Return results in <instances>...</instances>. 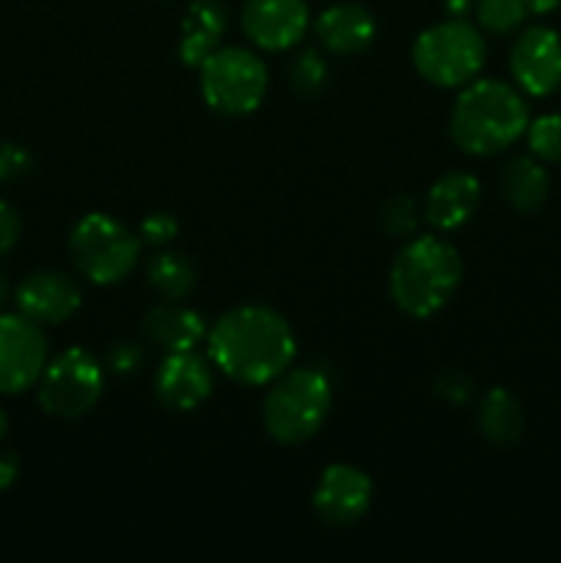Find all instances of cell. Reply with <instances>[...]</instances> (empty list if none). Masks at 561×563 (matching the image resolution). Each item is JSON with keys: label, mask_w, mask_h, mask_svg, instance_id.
<instances>
[{"label": "cell", "mask_w": 561, "mask_h": 563, "mask_svg": "<svg viewBox=\"0 0 561 563\" xmlns=\"http://www.w3.org/2000/svg\"><path fill=\"white\" fill-rule=\"evenodd\" d=\"M143 333L154 346L168 355V352L196 350L209 335L207 319L193 308L179 306V300H165L154 306L143 319Z\"/></svg>", "instance_id": "obj_17"}, {"label": "cell", "mask_w": 561, "mask_h": 563, "mask_svg": "<svg viewBox=\"0 0 561 563\" xmlns=\"http://www.w3.org/2000/svg\"><path fill=\"white\" fill-rule=\"evenodd\" d=\"M424 218V209L418 207V201L413 196H399L391 198L383 207V229L388 231L391 236H413L416 234L418 223Z\"/></svg>", "instance_id": "obj_25"}, {"label": "cell", "mask_w": 561, "mask_h": 563, "mask_svg": "<svg viewBox=\"0 0 561 563\" xmlns=\"http://www.w3.org/2000/svg\"><path fill=\"white\" fill-rule=\"evenodd\" d=\"M143 253L141 234L110 214L91 212L69 234V256L77 273L97 286H113L138 267Z\"/></svg>", "instance_id": "obj_6"}, {"label": "cell", "mask_w": 561, "mask_h": 563, "mask_svg": "<svg viewBox=\"0 0 561 563\" xmlns=\"http://www.w3.org/2000/svg\"><path fill=\"white\" fill-rule=\"evenodd\" d=\"M482 201V185L465 170L443 174L424 198V220L438 231H454L476 214Z\"/></svg>", "instance_id": "obj_15"}, {"label": "cell", "mask_w": 561, "mask_h": 563, "mask_svg": "<svg viewBox=\"0 0 561 563\" xmlns=\"http://www.w3.org/2000/svg\"><path fill=\"white\" fill-rule=\"evenodd\" d=\"M16 476H20V462H16V456L11 451H0V493H6L16 482Z\"/></svg>", "instance_id": "obj_31"}, {"label": "cell", "mask_w": 561, "mask_h": 563, "mask_svg": "<svg viewBox=\"0 0 561 563\" xmlns=\"http://www.w3.org/2000/svg\"><path fill=\"white\" fill-rule=\"evenodd\" d=\"M328 60H324V55L319 53V49L308 47L292 58L289 82L297 93H302V97H317V93L328 86Z\"/></svg>", "instance_id": "obj_22"}, {"label": "cell", "mask_w": 561, "mask_h": 563, "mask_svg": "<svg viewBox=\"0 0 561 563\" xmlns=\"http://www.w3.org/2000/svg\"><path fill=\"white\" fill-rule=\"evenodd\" d=\"M82 306L80 286L64 273L42 269L16 286V308L36 324H61Z\"/></svg>", "instance_id": "obj_14"}, {"label": "cell", "mask_w": 561, "mask_h": 563, "mask_svg": "<svg viewBox=\"0 0 561 563\" xmlns=\"http://www.w3.org/2000/svg\"><path fill=\"white\" fill-rule=\"evenodd\" d=\"M6 432H9V416H6V410L0 407V440L6 438Z\"/></svg>", "instance_id": "obj_35"}, {"label": "cell", "mask_w": 561, "mask_h": 563, "mask_svg": "<svg viewBox=\"0 0 561 563\" xmlns=\"http://www.w3.org/2000/svg\"><path fill=\"white\" fill-rule=\"evenodd\" d=\"M479 25L490 33H512L522 25L528 9L522 0H479L476 3Z\"/></svg>", "instance_id": "obj_23"}, {"label": "cell", "mask_w": 561, "mask_h": 563, "mask_svg": "<svg viewBox=\"0 0 561 563\" xmlns=\"http://www.w3.org/2000/svg\"><path fill=\"white\" fill-rule=\"evenodd\" d=\"M36 385L44 412L55 418H80L102 399L105 368L91 352L72 346L47 361Z\"/></svg>", "instance_id": "obj_8"}, {"label": "cell", "mask_w": 561, "mask_h": 563, "mask_svg": "<svg viewBox=\"0 0 561 563\" xmlns=\"http://www.w3.org/2000/svg\"><path fill=\"white\" fill-rule=\"evenodd\" d=\"M201 97L220 115H248L264 102L270 71L256 53L218 47L201 66Z\"/></svg>", "instance_id": "obj_7"}, {"label": "cell", "mask_w": 561, "mask_h": 563, "mask_svg": "<svg viewBox=\"0 0 561 563\" xmlns=\"http://www.w3.org/2000/svg\"><path fill=\"white\" fill-rule=\"evenodd\" d=\"M528 146L542 163H561V113L539 115L528 121Z\"/></svg>", "instance_id": "obj_24"}, {"label": "cell", "mask_w": 561, "mask_h": 563, "mask_svg": "<svg viewBox=\"0 0 561 563\" xmlns=\"http://www.w3.org/2000/svg\"><path fill=\"white\" fill-rule=\"evenodd\" d=\"M487 60V42L468 20H449L429 25L413 44V66L427 82L438 88H462L476 80Z\"/></svg>", "instance_id": "obj_5"}, {"label": "cell", "mask_w": 561, "mask_h": 563, "mask_svg": "<svg viewBox=\"0 0 561 563\" xmlns=\"http://www.w3.org/2000/svg\"><path fill=\"white\" fill-rule=\"evenodd\" d=\"M462 280V258L440 236H413L388 273L391 300L413 319L435 317L454 297Z\"/></svg>", "instance_id": "obj_3"}, {"label": "cell", "mask_w": 561, "mask_h": 563, "mask_svg": "<svg viewBox=\"0 0 561 563\" xmlns=\"http://www.w3.org/2000/svg\"><path fill=\"white\" fill-rule=\"evenodd\" d=\"M47 366V339L42 324L22 313L0 317V394L16 396L38 383Z\"/></svg>", "instance_id": "obj_9"}, {"label": "cell", "mask_w": 561, "mask_h": 563, "mask_svg": "<svg viewBox=\"0 0 561 563\" xmlns=\"http://www.w3.org/2000/svg\"><path fill=\"white\" fill-rule=\"evenodd\" d=\"M330 405L333 388L319 368H286L264 396V432L280 445L306 443L328 421Z\"/></svg>", "instance_id": "obj_4"}, {"label": "cell", "mask_w": 561, "mask_h": 563, "mask_svg": "<svg viewBox=\"0 0 561 563\" xmlns=\"http://www.w3.org/2000/svg\"><path fill=\"white\" fill-rule=\"evenodd\" d=\"M33 170V157L20 143H0V185L25 179Z\"/></svg>", "instance_id": "obj_26"}, {"label": "cell", "mask_w": 561, "mask_h": 563, "mask_svg": "<svg viewBox=\"0 0 561 563\" xmlns=\"http://www.w3.org/2000/svg\"><path fill=\"white\" fill-rule=\"evenodd\" d=\"M501 190H504L506 203L512 209H517L522 214L537 212L548 201L550 176L537 157H515L504 168Z\"/></svg>", "instance_id": "obj_20"}, {"label": "cell", "mask_w": 561, "mask_h": 563, "mask_svg": "<svg viewBox=\"0 0 561 563\" xmlns=\"http://www.w3.org/2000/svg\"><path fill=\"white\" fill-rule=\"evenodd\" d=\"M517 86L531 97H548L561 86V36L553 27L534 25L517 36L509 53Z\"/></svg>", "instance_id": "obj_12"}, {"label": "cell", "mask_w": 561, "mask_h": 563, "mask_svg": "<svg viewBox=\"0 0 561 563\" xmlns=\"http://www.w3.org/2000/svg\"><path fill=\"white\" fill-rule=\"evenodd\" d=\"M479 429H482L484 440L493 445H515L526 432V416H522V405L517 401L515 394L506 388H493L484 394L482 405H479Z\"/></svg>", "instance_id": "obj_19"}, {"label": "cell", "mask_w": 561, "mask_h": 563, "mask_svg": "<svg viewBox=\"0 0 561 563\" xmlns=\"http://www.w3.org/2000/svg\"><path fill=\"white\" fill-rule=\"evenodd\" d=\"M146 280L163 300H185L196 289V267L182 253L163 251L146 264Z\"/></svg>", "instance_id": "obj_21"}, {"label": "cell", "mask_w": 561, "mask_h": 563, "mask_svg": "<svg viewBox=\"0 0 561 563\" xmlns=\"http://www.w3.org/2000/svg\"><path fill=\"white\" fill-rule=\"evenodd\" d=\"M295 355V330L267 306L231 308L207 335V357L212 366L248 388L278 379Z\"/></svg>", "instance_id": "obj_1"}, {"label": "cell", "mask_w": 561, "mask_h": 563, "mask_svg": "<svg viewBox=\"0 0 561 563\" xmlns=\"http://www.w3.org/2000/svg\"><path fill=\"white\" fill-rule=\"evenodd\" d=\"M446 14L454 16V20H465V14H471L473 0H446L443 3Z\"/></svg>", "instance_id": "obj_32"}, {"label": "cell", "mask_w": 561, "mask_h": 563, "mask_svg": "<svg viewBox=\"0 0 561 563\" xmlns=\"http://www.w3.org/2000/svg\"><path fill=\"white\" fill-rule=\"evenodd\" d=\"M319 44L333 55H358L377 38V22L361 3H336L314 22Z\"/></svg>", "instance_id": "obj_16"}, {"label": "cell", "mask_w": 561, "mask_h": 563, "mask_svg": "<svg viewBox=\"0 0 561 563\" xmlns=\"http://www.w3.org/2000/svg\"><path fill=\"white\" fill-rule=\"evenodd\" d=\"M438 394L443 396L446 401H451V405H465L473 394L471 379L462 377V374H446L438 383Z\"/></svg>", "instance_id": "obj_30"}, {"label": "cell", "mask_w": 561, "mask_h": 563, "mask_svg": "<svg viewBox=\"0 0 561 563\" xmlns=\"http://www.w3.org/2000/svg\"><path fill=\"white\" fill-rule=\"evenodd\" d=\"M226 27H229V11L220 0H193L182 22V64L201 69L209 55L220 47Z\"/></svg>", "instance_id": "obj_18"}, {"label": "cell", "mask_w": 561, "mask_h": 563, "mask_svg": "<svg viewBox=\"0 0 561 563\" xmlns=\"http://www.w3.org/2000/svg\"><path fill=\"white\" fill-rule=\"evenodd\" d=\"M176 234H179V223H176V218H170V214L165 212L148 214L141 223V240L146 242V245L165 247L176 240Z\"/></svg>", "instance_id": "obj_27"}, {"label": "cell", "mask_w": 561, "mask_h": 563, "mask_svg": "<svg viewBox=\"0 0 561 563\" xmlns=\"http://www.w3.org/2000/svg\"><path fill=\"white\" fill-rule=\"evenodd\" d=\"M20 231H22V223H20V214H16V209L11 207V203L0 201V256H3V253H9L11 247L16 245V240H20Z\"/></svg>", "instance_id": "obj_29"}, {"label": "cell", "mask_w": 561, "mask_h": 563, "mask_svg": "<svg viewBox=\"0 0 561 563\" xmlns=\"http://www.w3.org/2000/svg\"><path fill=\"white\" fill-rule=\"evenodd\" d=\"M215 377L212 361L198 355L196 350L168 352L154 374V394L168 410L190 412L212 396Z\"/></svg>", "instance_id": "obj_13"}, {"label": "cell", "mask_w": 561, "mask_h": 563, "mask_svg": "<svg viewBox=\"0 0 561 563\" xmlns=\"http://www.w3.org/2000/svg\"><path fill=\"white\" fill-rule=\"evenodd\" d=\"M372 478L361 467L336 462V465L324 467L322 476H319L311 504L319 520L336 528H346L363 520V515L372 506Z\"/></svg>", "instance_id": "obj_10"}, {"label": "cell", "mask_w": 561, "mask_h": 563, "mask_svg": "<svg viewBox=\"0 0 561 563\" xmlns=\"http://www.w3.org/2000/svg\"><path fill=\"white\" fill-rule=\"evenodd\" d=\"M6 297H9V280H6V273L0 269V308H3Z\"/></svg>", "instance_id": "obj_34"}, {"label": "cell", "mask_w": 561, "mask_h": 563, "mask_svg": "<svg viewBox=\"0 0 561 563\" xmlns=\"http://www.w3.org/2000/svg\"><path fill=\"white\" fill-rule=\"evenodd\" d=\"M108 366L116 374H135L143 366V346L135 341H119L110 346L108 352Z\"/></svg>", "instance_id": "obj_28"}, {"label": "cell", "mask_w": 561, "mask_h": 563, "mask_svg": "<svg viewBox=\"0 0 561 563\" xmlns=\"http://www.w3.org/2000/svg\"><path fill=\"white\" fill-rule=\"evenodd\" d=\"M306 0H248L242 9V33L264 53H284L300 44L308 31Z\"/></svg>", "instance_id": "obj_11"}, {"label": "cell", "mask_w": 561, "mask_h": 563, "mask_svg": "<svg viewBox=\"0 0 561 563\" xmlns=\"http://www.w3.org/2000/svg\"><path fill=\"white\" fill-rule=\"evenodd\" d=\"M522 3H526L531 14H550V11L559 9L561 0H522Z\"/></svg>", "instance_id": "obj_33"}, {"label": "cell", "mask_w": 561, "mask_h": 563, "mask_svg": "<svg viewBox=\"0 0 561 563\" xmlns=\"http://www.w3.org/2000/svg\"><path fill=\"white\" fill-rule=\"evenodd\" d=\"M451 141L471 157H495L515 146L528 130V108L520 93L501 80L462 86L451 108Z\"/></svg>", "instance_id": "obj_2"}]
</instances>
